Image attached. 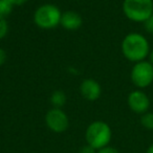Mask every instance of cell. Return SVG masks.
Returning a JSON list of instances; mask_svg holds the SVG:
<instances>
[{
    "label": "cell",
    "mask_w": 153,
    "mask_h": 153,
    "mask_svg": "<svg viewBox=\"0 0 153 153\" xmlns=\"http://www.w3.org/2000/svg\"><path fill=\"white\" fill-rule=\"evenodd\" d=\"M10 2L15 7V5H22L27 1V0H9Z\"/></svg>",
    "instance_id": "18"
},
{
    "label": "cell",
    "mask_w": 153,
    "mask_h": 153,
    "mask_svg": "<svg viewBox=\"0 0 153 153\" xmlns=\"http://www.w3.org/2000/svg\"><path fill=\"white\" fill-rule=\"evenodd\" d=\"M143 26H144V30H146L148 34L153 35V15L151 17H149L146 21L143 23Z\"/></svg>",
    "instance_id": "14"
},
{
    "label": "cell",
    "mask_w": 153,
    "mask_h": 153,
    "mask_svg": "<svg viewBox=\"0 0 153 153\" xmlns=\"http://www.w3.org/2000/svg\"><path fill=\"white\" fill-rule=\"evenodd\" d=\"M97 153H120V152L115 148H113V147L106 146L104 148L100 149V150H97Z\"/></svg>",
    "instance_id": "15"
},
{
    "label": "cell",
    "mask_w": 153,
    "mask_h": 153,
    "mask_svg": "<svg viewBox=\"0 0 153 153\" xmlns=\"http://www.w3.org/2000/svg\"><path fill=\"white\" fill-rule=\"evenodd\" d=\"M62 12L55 4L46 3L40 5L35 11L34 22L38 27L42 30H51L60 25Z\"/></svg>",
    "instance_id": "4"
},
{
    "label": "cell",
    "mask_w": 153,
    "mask_h": 153,
    "mask_svg": "<svg viewBox=\"0 0 153 153\" xmlns=\"http://www.w3.org/2000/svg\"><path fill=\"white\" fill-rule=\"evenodd\" d=\"M127 103L129 108L138 114L148 112V109L150 108V99L142 89H136L130 92L128 94Z\"/></svg>",
    "instance_id": "7"
},
{
    "label": "cell",
    "mask_w": 153,
    "mask_h": 153,
    "mask_svg": "<svg viewBox=\"0 0 153 153\" xmlns=\"http://www.w3.org/2000/svg\"><path fill=\"white\" fill-rule=\"evenodd\" d=\"M147 153H153V144L148 148V150H147Z\"/></svg>",
    "instance_id": "20"
},
{
    "label": "cell",
    "mask_w": 153,
    "mask_h": 153,
    "mask_svg": "<svg viewBox=\"0 0 153 153\" xmlns=\"http://www.w3.org/2000/svg\"><path fill=\"white\" fill-rule=\"evenodd\" d=\"M112 137L110 126L103 121H94L87 127L85 132V140L87 145L96 150L108 146Z\"/></svg>",
    "instance_id": "2"
},
{
    "label": "cell",
    "mask_w": 153,
    "mask_h": 153,
    "mask_svg": "<svg viewBox=\"0 0 153 153\" xmlns=\"http://www.w3.org/2000/svg\"><path fill=\"white\" fill-rule=\"evenodd\" d=\"M45 124L53 132L62 133L68 129L69 120L61 108H51L45 114Z\"/></svg>",
    "instance_id": "6"
},
{
    "label": "cell",
    "mask_w": 153,
    "mask_h": 153,
    "mask_svg": "<svg viewBox=\"0 0 153 153\" xmlns=\"http://www.w3.org/2000/svg\"><path fill=\"white\" fill-rule=\"evenodd\" d=\"M14 5L9 0H0V16L7 18L12 14Z\"/></svg>",
    "instance_id": "11"
},
{
    "label": "cell",
    "mask_w": 153,
    "mask_h": 153,
    "mask_svg": "<svg viewBox=\"0 0 153 153\" xmlns=\"http://www.w3.org/2000/svg\"><path fill=\"white\" fill-rule=\"evenodd\" d=\"M7 56L5 51L0 47V66H2L3 64L5 63V61H7Z\"/></svg>",
    "instance_id": "17"
},
{
    "label": "cell",
    "mask_w": 153,
    "mask_h": 153,
    "mask_svg": "<svg viewBox=\"0 0 153 153\" xmlns=\"http://www.w3.org/2000/svg\"><path fill=\"white\" fill-rule=\"evenodd\" d=\"M123 56L130 62L144 61L150 53V44L147 38L140 33L132 32L125 36L121 44Z\"/></svg>",
    "instance_id": "1"
},
{
    "label": "cell",
    "mask_w": 153,
    "mask_h": 153,
    "mask_svg": "<svg viewBox=\"0 0 153 153\" xmlns=\"http://www.w3.org/2000/svg\"><path fill=\"white\" fill-rule=\"evenodd\" d=\"M123 13L127 19L144 23L153 15V0H124Z\"/></svg>",
    "instance_id": "3"
},
{
    "label": "cell",
    "mask_w": 153,
    "mask_h": 153,
    "mask_svg": "<svg viewBox=\"0 0 153 153\" xmlns=\"http://www.w3.org/2000/svg\"><path fill=\"white\" fill-rule=\"evenodd\" d=\"M7 32H9V24L7 18L0 16V40L7 36Z\"/></svg>",
    "instance_id": "13"
},
{
    "label": "cell",
    "mask_w": 153,
    "mask_h": 153,
    "mask_svg": "<svg viewBox=\"0 0 153 153\" xmlns=\"http://www.w3.org/2000/svg\"><path fill=\"white\" fill-rule=\"evenodd\" d=\"M140 124L144 128L148 130H153V113L146 112L142 114L140 117Z\"/></svg>",
    "instance_id": "12"
},
{
    "label": "cell",
    "mask_w": 153,
    "mask_h": 153,
    "mask_svg": "<svg viewBox=\"0 0 153 153\" xmlns=\"http://www.w3.org/2000/svg\"><path fill=\"white\" fill-rule=\"evenodd\" d=\"M130 79L138 89L149 87L153 83V65L147 60L134 63L130 72Z\"/></svg>",
    "instance_id": "5"
},
{
    "label": "cell",
    "mask_w": 153,
    "mask_h": 153,
    "mask_svg": "<svg viewBox=\"0 0 153 153\" xmlns=\"http://www.w3.org/2000/svg\"><path fill=\"white\" fill-rule=\"evenodd\" d=\"M67 97L63 90H55L51 96V103L53 108H62L66 104Z\"/></svg>",
    "instance_id": "10"
},
{
    "label": "cell",
    "mask_w": 153,
    "mask_h": 153,
    "mask_svg": "<svg viewBox=\"0 0 153 153\" xmlns=\"http://www.w3.org/2000/svg\"><path fill=\"white\" fill-rule=\"evenodd\" d=\"M83 24V19L79 13L74 11H67L62 13L60 25L67 30H79Z\"/></svg>",
    "instance_id": "9"
},
{
    "label": "cell",
    "mask_w": 153,
    "mask_h": 153,
    "mask_svg": "<svg viewBox=\"0 0 153 153\" xmlns=\"http://www.w3.org/2000/svg\"><path fill=\"white\" fill-rule=\"evenodd\" d=\"M80 94L84 99L90 102L99 100L102 94V88L98 81L94 79H85L80 85Z\"/></svg>",
    "instance_id": "8"
},
{
    "label": "cell",
    "mask_w": 153,
    "mask_h": 153,
    "mask_svg": "<svg viewBox=\"0 0 153 153\" xmlns=\"http://www.w3.org/2000/svg\"><path fill=\"white\" fill-rule=\"evenodd\" d=\"M148 58H149V60H148V61L150 62V63H151V64H152V65H153V49H152V51H150V53H149Z\"/></svg>",
    "instance_id": "19"
},
{
    "label": "cell",
    "mask_w": 153,
    "mask_h": 153,
    "mask_svg": "<svg viewBox=\"0 0 153 153\" xmlns=\"http://www.w3.org/2000/svg\"><path fill=\"white\" fill-rule=\"evenodd\" d=\"M80 153H97V150L89 145H86L80 149Z\"/></svg>",
    "instance_id": "16"
}]
</instances>
